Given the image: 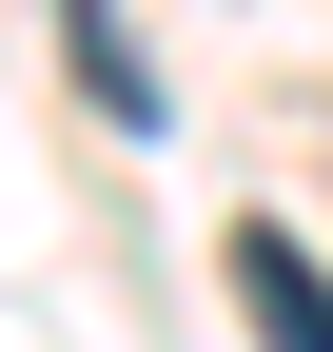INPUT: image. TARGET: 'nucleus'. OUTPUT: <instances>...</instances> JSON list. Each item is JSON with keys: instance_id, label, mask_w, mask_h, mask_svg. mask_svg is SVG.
Returning <instances> with one entry per match:
<instances>
[{"instance_id": "nucleus-1", "label": "nucleus", "mask_w": 333, "mask_h": 352, "mask_svg": "<svg viewBox=\"0 0 333 352\" xmlns=\"http://www.w3.org/2000/svg\"><path fill=\"white\" fill-rule=\"evenodd\" d=\"M216 274H235V314H255V352H333V274L275 235V215H235V254H216Z\"/></svg>"}, {"instance_id": "nucleus-2", "label": "nucleus", "mask_w": 333, "mask_h": 352, "mask_svg": "<svg viewBox=\"0 0 333 352\" xmlns=\"http://www.w3.org/2000/svg\"><path fill=\"white\" fill-rule=\"evenodd\" d=\"M39 20H59V59H78V98H98L118 138H157V59L118 39V0H39Z\"/></svg>"}]
</instances>
